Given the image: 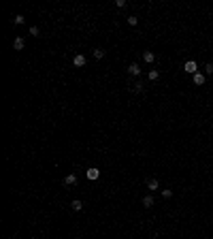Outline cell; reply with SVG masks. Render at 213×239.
<instances>
[{
  "mask_svg": "<svg viewBox=\"0 0 213 239\" xmlns=\"http://www.w3.org/2000/svg\"><path fill=\"white\" fill-rule=\"evenodd\" d=\"M98 175H100V171H98L96 167L87 169V179H98Z\"/></svg>",
  "mask_w": 213,
  "mask_h": 239,
  "instance_id": "3957f363",
  "label": "cell"
},
{
  "mask_svg": "<svg viewBox=\"0 0 213 239\" xmlns=\"http://www.w3.org/2000/svg\"><path fill=\"white\" fill-rule=\"evenodd\" d=\"M137 22H139V19H137L134 15H130V17H128V24H130V26H137Z\"/></svg>",
  "mask_w": 213,
  "mask_h": 239,
  "instance_id": "2e32d148",
  "label": "cell"
},
{
  "mask_svg": "<svg viewBox=\"0 0 213 239\" xmlns=\"http://www.w3.org/2000/svg\"><path fill=\"white\" fill-rule=\"evenodd\" d=\"M64 184H66V186H75V184H77V175H75V173L66 175V177H64Z\"/></svg>",
  "mask_w": 213,
  "mask_h": 239,
  "instance_id": "277c9868",
  "label": "cell"
},
{
  "mask_svg": "<svg viewBox=\"0 0 213 239\" xmlns=\"http://www.w3.org/2000/svg\"><path fill=\"white\" fill-rule=\"evenodd\" d=\"M30 34H32V36H39V28L32 26V28H30Z\"/></svg>",
  "mask_w": 213,
  "mask_h": 239,
  "instance_id": "ac0fdd59",
  "label": "cell"
},
{
  "mask_svg": "<svg viewBox=\"0 0 213 239\" xmlns=\"http://www.w3.org/2000/svg\"><path fill=\"white\" fill-rule=\"evenodd\" d=\"M143 85H145V83H143V81H137V83H134V85H132V90H134V92H137V94H139V92H143Z\"/></svg>",
  "mask_w": 213,
  "mask_h": 239,
  "instance_id": "7c38bea8",
  "label": "cell"
},
{
  "mask_svg": "<svg viewBox=\"0 0 213 239\" xmlns=\"http://www.w3.org/2000/svg\"><path fill=\"white\" fill-rule=\"evenodd\" d=\"M92 56H94L96 60H100V58H104V49H94V51H92Z\"/></svg>",
  "mask_w": 213,
  "mask_h": 239,
  "instance_id": "8fae6325",
  "label": "cell"
},
{
  "mask_svg": "<svg viewBox=\"0 0 213 239\" xmlns=\"http://www.w3.org/2000/svg\"><path fill=\"white\" fill-rule=\"evenodd\" d=\"M85 62H87V60H85V56H83V54H79V56H75V58H73V64H75V66H85Z\"/></svg>",
  "mask_w": 213,
  "mask_h": 239,
  "instance_id": "7a4b0ae2",
  "label": "cell"
},
{
  "mask_svg": "<svg viewBox=\"0 0 213 239\" xmlns=\"http://www.w3.org/2000/svg\"><path fill=\"white\" fill-rule=\"evenodd\" d=\"M70 207H73V211H81V209H83V203H81L79 199H75V201L70 203Z\"/></svg>",
  "mask_w": 213,
  "mask_h": 239,
  "instance_id": "ba28073f",
  "label": "cell"
},
{
  "mask_svg": "<svg viewBox=\"0 0 213 239\" xmlns=\"http://www.w3.org/2000/svg\"><path fill=\"white\" fill-rule=\"evenodd\" d=\"M128 73L137 77V75H141V66H139V64H130V66H128Z\"/></svg>",
  "mask_w": 213,
  "mask_h": 239,
  "instance_id": "8992f818",
  "label": "cell"
},
{
  "mask_svg": "<svg viewBox=\"0 0 213 239\" xmlns=\"http://www.w3.org/2000/svg\"><path fill=\"white\" fill-rule=\"evenodd\" d=\"M143 60H145L147 64H151V62H156V56H154L151 51H143Z\"/></svg>",
  "mask_w": 213,
  "mask_h": 239,
  "instance_id": "5b68a950",
  "label": "cell"
},
{
  "mask_svg": "<svg viewBox=\"0 0 213 239\" xmlns=\"http://www.w3.org/2000/svg\"><path fill=\"white\" fill-rule=\"evenodd\" d=\"M24 45H26V41H24L22 36H17V39L13 41V47H15V49H24Z\"/></svg>",
  "mask_w": 213,
  "mask_h": 239,
  "instance_id": "52a82bcc",
  "label": "cell"
},
{
  "mask_svg": "<svg viewBox=\"0 0 213 239\" xmlns=\"http://www.w3.org/2000/svg\"><path fill=\"white\" fill-rule=\"evenodd\" d=\"M115 5H117L120 9H124V7H126V0H115Z\"/></svg>",
  "mask_w": 213,
  "mask_h": 239,
  "instance_id": "d6986e66",
  "label": "cell"
},
{
  "mask_svg": "<svg viewBox=\"0 0 213 239\" xmlns=\"http://www.w3.org/2000/svg\"><path fill=\"white\" fill-rule=\"evenodd\" d=\"M147 188H149V190H158V179H156V177L147 179Z\"/></svg>",
  "mask_w": 213,
  "mask_h": 239,
  "instance_id": "30bf717a",
  "label": "cell"
},
{
  "mask_svg": "<svg viewBox=\"0 0 213 239\" xmlns=\"http://www.w3.org/2000/svg\"><path fill=\"white\" fill-rule=\"evenodd\" d=\"M158 77H160V73H158V71H149V79H151V81H156Z\"/></svg>",
  "mask_w": 213,
  "mask_h": 239,
  "instance_id": "9a60e30c",
  "label": "cell"
},
{
  "mask_svg": "<svg viewBox=\"0 0 213 239\" xmlns=\"http://www.w3.org/2000/svg\"><path fill=\"white\" fill-rule=\"evenodd\" d=\"M162 196H164V199H171V196H173V192H171V190H164V192H162Z\"/></svg>",
  "mask_w": 213,
  "mask_h": 239,
  "instance_id": "ffe728a7",
  "label": "cell"
},
{
  "mask_svg": "<svg viewBox=\"0 0 213 239\" xmlns=\"http://www.w3.org/2000/svg\"><path fill=\"white\" fill-rule=\"evenodd\" d=\"M143 205H145V207H151V205H154V199H151V196H145V199H143Z\"/></svg>",
  "mask_w": 213,
  "mask_h": 239,
  "instance_id": "4fadbf2b",
  "label": "cell"
},
{
  "mask_svg": "<svg viewBox=\"0 0 213 239\" xmlns=\"http://www.w3.org/2000/svg\"><path fill=\"white\" fill-rule=\"evenodd\" d=\"M194 83H196V85H202V83H205V75H202V73H196V75H194Z\"/></svg>",
  "mask_w": 213,
  "mask_h": 239,
  "instance_id": "9c48e42d",
  "label": "cell"
},
{
  "mask_svg": "<svg viewBox=\"0 0 213 239\" xmlns=\"http://www.w3.org/2000/svg\"><path fill=\"white\" fill-rule=\"evenodd\" d=\"M205 71H207V75H213V64H211V62H209V64H207V66H205Z\"/></svg>",
  "mask_w": 213,
  "mask_h": 239,
  "instance_id": "e0dca14e",
  "label": "cell"
},
{
  "mask_svg": "<svg viewBox=\"0 0 213 239\" xmlns=\"http://www.w3.org/2000/svg\"><path fill=\"white\" fill-rule=\"evenodd\" d=\"M183 71H185V73L196 75V73H198V66H196V62H194V60H188V62H185V66H183Z\"/></svg>",
  "mask_w": 213,
  "mask_h": 239,
  "instance_id": "6da1fadb",
  "label": "cell"
},
{
  "mask_svg": "<svg viewBox=\"0 0 213 239\" xmlns=\"http://www.w3.org/2000/svg\"><path fill=\"white\" fill-rule=\"evenodd\" d=\"M13 22H15V24H24V22H26V17H24V15H15V17H13Z\"/></svg>",
  "mask_w": 213,
  "mask_h": 239,
  "instance_id": "5bb4252c",
  "label": "cell"
}]
</instances>
